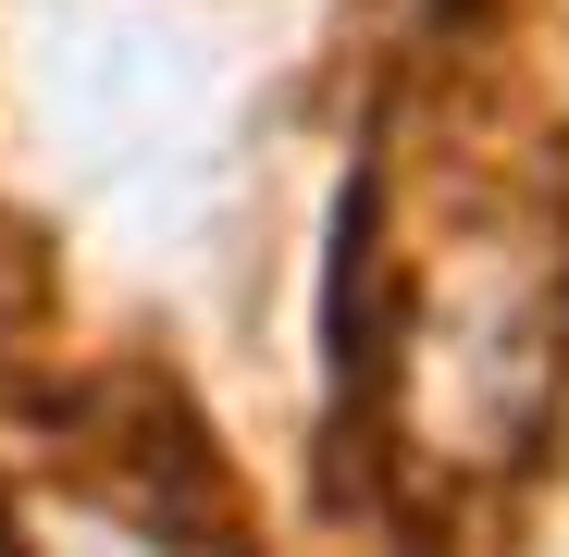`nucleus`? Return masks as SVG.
I'll return each mask as SVG.
<instances>
[{
	"label": "nucleus",
	"mask_w": 569,
	"mask_h": 557,
	"mask_svg": "<svg viewBox=\"0 0 569 557\" xmlns=\"http://www.w3.org/2000/svg\"><path fill=\"white\" fill-rule=\"evenodd\" d=\"M347 236L385 272V434L409 471L470 484L520 471L545 397L569 371V199L545 161L496 149H421L397 125V161L347 199Z\"/></svg>",
	"instance_id": "f257e3e1"
}]
</instances>
